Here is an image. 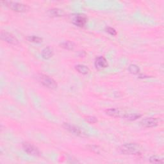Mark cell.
<instances>
[{"label":"cell","instance_id":"6da1fadb","mask_svg":"<svg viewBox=\"0 0 164 164\" xmlns=\"http://www.w3.org/2000/svg\"><path fill=\"white\" fill-rule=\"evenodd\" d=\"M141 145L135 143L126 144L121 146L120 151L126 155H138L141 152Z\"/></svg>","mask_w":164,"mask_h":164},{"label":"cell","instance_id":"7a4b0ae2","mask_svg":"<svg viewBox=\"0 0 164 164\" xmlns=\"http://www.w3.org/2000/svg\"><path fill=\"white\" fill-rule=\"evenodd\" d=\"M2 3H5V5L8 7L10 9L16 12H26L30 9L28 5L16 2H2Z\"/></svg>","mask_w":164,"mask_h":164},{"label":"cell","instance_id":"3957f363","mask_svg":"<svg viewBox=\"0 0 164 164\" xmlns=\"http://www.w3.org/2000/svg\"><path fill=\"white\" fill-rule=\"evenodd\" d=\"M37 79L42 85L48 89H55L57 87V82L49 76L44 74H38Z\"/></svg>","mask_w":164,"mask_h":164},{"label":"cell","instance_id":"277c9868","mask_svg":"<svg viewBox=\"0 0 164 164\" xmlns=\"http://www.w3.org/2000/svg\"><path fill=\"white\" fill-rule=\"evenodd\" d=\"M71 21L78 27H83L87 21V17L82 14H75L71 16Z\"/></svg>","mask_w":164,"mask_h":164},{"label":"cell","instance_id":"5b68a950","mask_svg":"<svg viewBox=\"0 0 164 164\" xmlns=\"http://www.w3.org/2000/svg\"><path fill=\"white\" fill-rule=\"evenodd\" d=\"M23 148L26 153H27L28 155L35 156L40 155V152L39 149L32 144H30L27 142H24L23 143Z\"/></svg>","mask_w":164,"mask_h":164},{"label":"cell","instance_id":"8992f818","mask_svg":"<svg viewBox=\"0 0 164 164\" xmlns=\"http://www.w3.org/2000/svg\"><path fill=\"white\" fill-rule=\"evenodd\" d=\"M1 38L3 40L8 42V43L13 45H17L19 44V41L14 37V36L9 32L2 31L1 32Z\"/></svg>","mask_w":164,"mask_h":164},{"label":"cell","instance_id":"52a82bcc","mask_svg":"<svg viewBox=\"0 0 164 164\" xmlns=\"http://www.w3.org/2000/svg\"><path fill=\"white\" fill-rule=\"evenodd\" d=\"M159 123V120L156 118H153V117H148L143 119L141 124L146 127H155Z\"/></svg>","mask_w":164,"mask_h":164},{"label":"cell","instance_id":"ba28073f","mask_svg":"<svg viewBox=\"0 0 164 164\" xmlns=\"http://www.w3.org/2000/svg\"><path fill=\"white\" fill-rule=\"evenodd\" d=\"M94 65L97 69H102L106 68L108 66V62L105 57L100 56L96 58Z\"/></svg>","mask_w":164,"mask_h":164},{"label":"cell","instance_id":"9c48e42d","mask_svg":"<svg viewBox=\"0 0 164 164\" xmlns=\"http://www.w3.org/2000/svg\"><path fill=\"white\" fill-rule=\"evenodd\" d=\"M64 126L66 130H68L70 132L73 133V134H75L77 135H81L82 134V131L80 130V128H79L78 127L75 125L70 124L68 123H64Z\"/></svg>","mask_w":164,"mask_h":164},{"label":"cell","instance_id":"30bf717a","mask_svg":"<svg viewBox=\"0 0 164 164\" xmlns=\"http://www.w3.org/2000/svg\"><path fill=\"white\" fill-rule=\"evenodd\" d=\"M107 115L113 117H119L122 116L123 113L117 108H110L106 110Z\"/></svg>","mask_w":164,"mask_h":164},{"label":"cell","instance_id":"8fae6325","mask_svg":"<svg viewBox=\"0 0 164 164\" xmlns=\"http://www.w3.org/2000/svg\"><path fill=\"white\" fill-rule=\"evenodd\" d=\"M53 55V50L50 47H46L42 51V57L44 59H50Z\"/></svg>","mask_w":164,"mask_h":164},{"label":"cell","instance_id":"7c38bea8","mask_svg":"<svg viewBox=\"0 0 164 164\" xmlns=\"http://www.w3.org/2000/svg\"><path fill=\"white\" fill-rule=\"evenodd\" d=\"M75 69L78 72H80V73L82 75H87L90 72L89 68L87 66L85 65H82V64L77 65L75 67Z\"/></svg>","mask_w":164,"mask_h":164},{"label":"cell","instance_id":"4fadbf2b","mask_svg":"<svg viewBox=\"0 0 164 164\" xmlns=\"http://www.w3.org/2000/svg\"><path fill=\"white\" fill-rule=\"evenodd\" d=\"M48 14H49L50 16L52 17H59L63 16L64 12L62 10H60L58 9H53L49 10Z\"/></svg>","mask_w":164,"mask_h":164},{"label":"cell","instance_id":"5bb4252c","mask_svg":"<svg viewBox=\"0 0 164 164\" xmlns=\"http://www.w3.org/2000/svg\"><path fill=\"white\" fill-rule=\"evenodd\" d=\"M142 115L138 113H128V114H124V116L123 117L125 119L127 120H135L140 117H141Z\"/></svg>","mask_w":164,"mask_h":164},{"label":"cell","instance_id":"9a60e30c","mask_svg":"<svg viewBox=\"0 0 164 164\" xmlns=\"http://www.w3.org/2000/svg\"><path fill=\"white\" fill-rule=\"evenodd\" d=\"M60 46H61L62 47L68 50H72L75 47V44L71 41H65L64 42H62V43L60 44Z\"/></svg>","mask_w":164,"mask_h":164},{"label":"cell","instance_id":"2e32d148","mask_svg":"<svg viewBox=\"0 0 164 164\" xmlns=\"http://www.w3.org/2000/svg\"><path fill=\"white\" fill-rule=\"evenodd\" d=\"M27 40L30 42H34V43H41L42 42V39L37 37V36H29L27 37Z\"/></svg>","mask_w":164,"mask_h":164},{"label":"cell","instance_id":"e0dca14e","mask_svg":"<svg viewBox=\"0 0 164 164\" xmlns=\"http://www.w3.org/2000/svg\"><path fill=\"white\" fill-rule=\"evenodd\" d=\"M128 70L131 72V73H132L133 75H137L140 72V69H139L138 67L136 65H134V64L130 65L128 68Z\"/></svg>","mask_w":164,"mask_h":164},{"label":"cell","instance_id":"ac0fdd59","mask_svg":"<svg viewBox=\"0 0 164 164\" xmlns=\"http://www.w3.org/2000/svg\"><path fill=\"white\" fill-rule=\"evenodd\" d=\"M149 161L151 163H163V161L162 159H160L159 157H158L156 156H151L149 159Z\"/></svg>","mask_w":164,"mask_h":164},{"label":"cell","instance_id":"d6986e66","mask_svg":"<svg viewBox=\"0 0 164 164\" xmlns=\"http://www.w3.org/2000/svg\"><path fill=\"white\" fill-rule=\"evenodd\" d=\"M86 120L90 124H94L98 122V119H97L96 117H94V116H89L86 117Z\"/></svg>","mask_w":164,"mask_h":164},{"label":"cell","instance_id":"ffe728a7","mask_svg":"<svg viewBox=\"0 0 164 164\" xmlns=\"http://www.w3.org/2000/svg\"><path fill=\"white\" fill-rule=\"evenodd\" d=\"M106 32H108V33H110V35H112L113 36H115V35H117L116 30L112 27H106Z\"/></svg>","mask_w":164,"mask_h":164}]
</instances>
